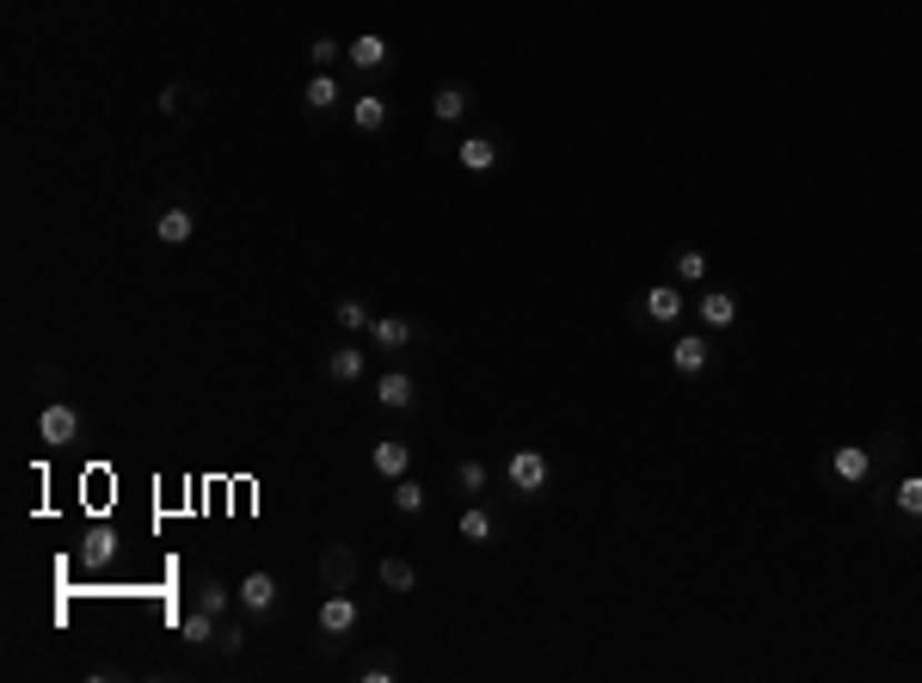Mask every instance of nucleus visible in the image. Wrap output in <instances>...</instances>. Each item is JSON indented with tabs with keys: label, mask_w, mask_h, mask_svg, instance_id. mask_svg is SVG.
I'll return each mask as SVG.
<instances>
[{
	"label": "nucleus",
	"mask_w": 922,
	"mask_h": 683,
	"mask_svg": "<svg viewBox=\"0 0 922 683\" xmlns=\"http://www.w3.org/2000/svg\"><path fill=\"white\" fill-rule=\"evenodd\" d=\"M504 481H511L517 499H541L548 493V481H553V462L535 450V443H523V450L504 455Z\"/></svg>",
	"instance_id": "nucleus-1"
},
{
	"label": "nucleus",
	"mask_w": 922,
	"mask_h": 683,
	"mask_svg": "<svg viewBox=\"0 0 922 683\" xmlns=\"http://www.w3.org/2000/svg\"><path fill=\"white\" fill-rule=\"evenodd\" d=\"M357 622H363V603L351 597V591H327V603L314 610V629H320V641H351L357 634Z\"/></svg>",
	"instance_id": "nucleus-2"
},
{
	"label": "nucleus",
	"mask_w": 922,
	"mask_h": 683,
	"mask_svg": "<svg viewBox=\"0 0 922 683\" xmlns=\"http://www.w3.org/2000/svg\"><path fill=\"white\" fill-rule=\"evenodd\" d=\"M873 469H880V462H873L868 443H836V450H830V462H824V474L836 486H868Z\"/></svg>",
	"instance_id": "nucleus-3"
},
{
	"label": "nucleus",
	"mask_w": 922,
	"mask_h": 683,
	"mask_svg": "<svg viewBox=\"0 0 922 683\" xmlns=\"http://www.w3.org/2000/svg\"><path fill=\"white\" fill-rule=\"evenodd\" d=\"M74 438H80V413L68 401H50L38 413V443H43V450H68Z\"/></svg>",
	"instance_id": "nucleus-4"
},
{
	"label": "nucleus",
	"mask_w": 922,
	"mask_h": 683,
	"mask_svg": "<svg viewBox=\"0 0 922 683\" xmlns=\"http://www.w3.org/2000/svg\"><path fill=\"white\" fill-rule=\"evenodd\" d=\"M683 309H689L683 283H652V290L640 295V314H645L652 327H677V321H683Z\"/></svg>",
	"instance_id": "nucleus-5"
},
{
	"label": "nucleus",
	"mask_w": 922,
	"mask_h": 683,
	"mask_svg": "<svg viewBox=\"0 0 922 683\" xmlns=\"http://www.w3.org/2000/svg\"><path fill=\"white\" fill-rule=\"evenodd\" d=\"M234 597H240V610H247L252 622L277 616V579L264 573V566H252V573L240 579V585H234Z\"/></svg>",
	"instance_id": "nucleus-6"
},
{
	"label": "nucleus",
	"mask_w": 922,
	"mask_h": 683,
	"mask_svg": "<svg viewBox=\"0 0 922 683\" xmlns=\"http://www.w3.org/2000/svg\"><path fill=\"white\" fill-rule=\"evenodd\" d=\"M154 241L160 247H191L198 241V210H191V203H167V210L154 215Z\"/></svg>",
	"instance_id": "nucleus-7"
},
{
	"label": "nucleus",
	"mask_w": 922,
	"mask_h": 683,
	"mask_svg": "<svg viewBox=\"0 0 922 683\" xmlns=\"http://www.w3.org/2000/svg\"><path fill=\"white\" fill-rule=\"evenodd\" d=\"M320 375L339 382V389H351V382H363L369 375V351L363 345H332L327 358H320Z\"/></svg>",
	"instance_id": "nucleus-8"
},
{
	"label": "nucleus",
	"mask_w": 922,
	"mask_h": 683,
	"mask_svg": "<svg viewBox=\"0 0 922 683\" xmlns=\"http://www.w3.org/2000/svg\"><path fill=\"white\" fill-rule=\"evenodd\" d=\"M375 406H382V413H412V406H419V382H412L407 370H382L375 375Z\"/></svg>",
	"instance_id": "nucleus-9"
},
{
	"label": "nucleus",
	"mask_w": 922,
	"mask_h": 683,
	"mask_svg": "<svg viewBox=\"0 0 922 683\" xmlns=\"http://www.w3.org/2000/svg\"><path fill=\"white\" fill-rule=\"evenodd\" d=\"M344 62H351L357 74H382V68L394 62V50H388V38H382V31H363V38H351V43H344Z\"/></svg>",
	"instance_id": "nucleus-10"
},
{
	"label": "nucleus",
	"mask_w": 922,
	"mask_h": 683,
	"mask_svg": "<svg viewBox=\"0 0 922 683\" xmlns=\"http://www.w3.org/2000/svg\"><path fill=\"white\" fill-rule=\"evenodd\" d=\"M363 339H369V345H382V351H412V345H419V327H412L407 314H375Z\"/></svg>",
	"instance_id": "nucleus-11"
},
{
	"label": "nucleus",
	"mask_w": 922,
	"mask_h": 683,
	"mask_svg": "<svg viewBox=\"0 0 922 683\" xmlns=\"http://www.w3.org/2000/svg\"><path fill=\"white\" fill-rule=\"evenodd\" d=\"M695 314H701V327H708V333H732V327H738V295L732 290H701L695 295Z\"/></svg>",
	"instance_id": "nucleus-12"
},
{
	"label": "nucleus",
	"mask_w": 922,
	"mask_h": 683,
	"mask_svg": "<svg viewBox=\"0 0 922 683\" xmlns=\"http://www.w3.org/2000/svg\"><path fill=\"white\" fill-rule=\"evenodd\" d=\"M713 363V339L708 333H677V345H671V370L677 375H701Z\"/></svg>",
	"instance_id": "nucleus-13"
},
{
	"label": "nucleus",
	"mask_w": 922,
	"mask_h": 683,
	"mask_svg": "<svg viewBox=\"0 0 922 683\" xmlns=\"http://www.w3.org/2000/svg\"><path fill=\"white\" fill-rule=\"evenodd\" d=\"M320 585H327V591H351L357 585V554L344 549V542L320 549Z\"/></svg>",
	"instance_id": "nucleus-14"
},
{
	"label": "nucleus",
	"mask_w": 922,
	"mask_h": 683,
	"mask_svg": "<svg viewBox=\"0 0 922 683\" xmlns=\"http://www.w3.org/2000/svg\"><path fill=\"white\" fill-rule=\"evenodd\" d=\"M369 469L382 474V481H400V474H412V443H407V438H382L375 450H369Z\"/></svg>",
	"instance_id": "nucleus-15"
},
{
	"label": "nucleus",
	"mask_w": 922,
	"mask_h": 683,
	"mask_svg": "<svg viewBox=\"0 0 922 683\" xmlns=\"http://www.w3.org/2000/svg\"><path fill=\"white\" fill-rule=\"evenodd\" d=\"M455 530H461V542H474V549H492V542H499V518H492V511L480 505V499L455 518Z\"/></svg>",
	"instance_id": "nucleus-16"
},
{
	"label": "nucleus",
	"mask_w": 922,
	"mask_h": 683,
	"mask_svg": "<svg viewBox=\"0 0 922 683\" xmlns=\"http://www.w3.org/2000/svg\"><path fill=\"white\" fill-rule=\"evenodd\" d=\"M499 135H461V148H455V161L468 167V173H492L499 167Z\"/></svg>",
	"instance_id": "nucleus-17"
},
{
	"label": "nucleus",
	"mask_w": 922,
	"mask_h": 683,
	"mask_svg": "<svg viewBox=\"0 0 922 683\" xmlns=\"http://www.w3.org/2000/svg\"><path fill=\"white\" fill-rule=\"evenodd\" d=\"M388 118H394V106H388L382 93H357V99H351V123H357L363 135H382Z\"/></svg>",
	"instance_id": "nucleus-18"
},
{
	"label": "nucleus",
	"mask_w": 922,
	"mask_h": 683,
	"mask_svg": "<svg viewBox=\"0 0 922 683\" xmlns=\"http://www.w3.org/2000/svg\"><path fill=\"white\" fill-rule=\"evenodd\" d=\"M375 579H382V591H394V597L419 591V566L400 561V554H382V561H375Z\"/></svg>",
	"instance_id": "nucleus-19"
},
{
	"label": "nucleus",
	"mask_w": 922,
	"mask_h": 683,
	"mask_svg": "<svg viewBox=\"0 0 922 683\" xmlns=\"http://www.w3.org/2000/svg\"><path fill=\"white\" fill-rule=\"evenodd\" d=\"M431 118L437 123H461V118H468V87H461V81L437 87V93H431Z\"/></svg>",
	"instance_id": "nucleus-20"
},
{
	"label": "nucleus",
	"mask_w": 922,
	"mask_h": 683,
	"mask_svg": "<svg viewBox=\"0 0 922 683\" xmlns=\"http://www.w3.org/2000/svg\"><path fill=\"white\" fill-rule=\"evenodd\" d=\"M369 321H375V314H369V302L363 295H339V302H332V327H339V333H369Z\"/></svg>",
	"instance_id": "nucleus-21"
},
{
	"label": "nucleus",
	"mask_w": 922,
	"mask_h": 683,
	"mask_svg": "<svg viewBox=\"0 0 922 683\" xmlns=\"http://www.w3.org/2000/svg\"><path fill=\"white\" fill-rule=\"evenodd\" d=\"M216 622H222V616H210V610L198 603V610H191V616L179 622V641H184V646H216V634H222Z\"/></svg>",
	"instance_id": "nucleus-22"
},
{
	"label": "nucleus",
	"mask_w": 922,
	"mask_h": 683,
	"mask_svg": "<svg viewBox=\"0 0 922 683\" xmlns=\"http://www.w3.org/2000/svg\"><path fill=\"white\" fill-rule=\"evenodd\" d=\"M885 499H892V511H898V518L922 523V474H904V481H898Z\"/></svg>",
	"instance_id": "nucleus-23"
},
{
	"label": "nucleus",
	"mask_w": 922,
	"mask_h": 683,
	"mask_svg": "<svg viewBox=\"0 0 922 683\" xmlns=\"http://www.w3.org/2000/svg\"><path fill=\"white\" fill-rule=\"evenodd\" d=\"M424 505H431V486L412 481V474H400V481H394V511H400V518H419Z\"/></svg>",
	"instance_id": "nucleus-24"
},
{
	"label": "nucleus",
	"mask_w": 922,
	"mask_h": 683,
	"mask_svg": "<svg viewBox=\"0 0 922 683\" xmlns=\"http://www.w3.org/2000/svg\"><path fill=\"white\" fill-rule=\"evenodd\" d=\"M671 271H677V283H708V253L701 247H677Z\"/></svg>",
	"instance_id": "nucleus-25"
},
{
	"label": "nucleus",
	"mask_w": 922,
	"mask_h": 683,
	"mask_svg": "<svg viewBox=\"0 0 922 683\" xmlns=\"http://www.w3.org/2000/svg\"><path fill=\"white\" fill-rule=\"evenodd\" d=\"M302 106H308V111H332V106H344L339 81H332V74H314V81L302 87Z\"/></svg>",
	"instance_id": "nucleus-26"
},
{
	"label": "nucleus",
	"mask_w": 922,
	"mask_h": 683,
	"mask_svg": "<svg viewBox=\"0 0 922 683\" xmlns=\"http://www.w3.org/2000/svg\"><path fill=\"white\" fill-rule=\"evenodd\" d=\"M455 486H461L468 499H480V493L492 486V469L480 462V455H468V462H455Z\"/></svg>",
	"instance_id": "nucleus-27"
},
{
	"label": "nucleus",
	"mask_w": 922,
	"mask_h": 683,
	"mask_svg": "<svg viewBox=\"0 0 922 683\" xmlns=\"http://www.w3.org/2000/svg\"><path fill=\"white\" fill-rule=\"evenodd\" d=\"M198 603L210 610V616H228V603H240V597L222 585V579H203V585H198Z\"/></svg>",
	"instance_id": "nucleus-28"
},
{
	"label": "nucleus",
	"mask_w": 922,
	"mask_h": 683,
	"mask_svg": "<svg viewBox=\"0 0 922 683\" xmlns=\"http://www.w3.org/2000/svg\"><path fill=\"white\" fill-rule=\"evenodd\" d=\"M344 56V43H332V38H314L308 43V62H314V74H332V62Z\"/></svg>",
	"instance_id": "nucleus-29"
},
{
	"label": "nucleus",
	"mask_w": 922,
	"mask_h": 683,
	"mask_svg": "<svg viewBox=\"0 0 922 683\" xmlns=\"http://www.w3.org/2000/svg\"><path fill=\"white\" fill-rule=\"evenodd\" d=\"M184 111H191V93H184L179 81L160 87V118H184Z\"/></svg>",
	"instance_id": "nucleus-30"
},
{
	"label": "nucleus",
	"mask_w": 922,
	"mask_h": 683,
	"mask_svg": "<svg viewBox=\"0 0 922 683\" xmlns=\"http://www.w3.org/2000/svg\"><path fill=\"white\" fill-rule=\"evenodd\" d=\"M111 554H118V542H111L106 530H99V536H87V566H106Z\"/></svg>",
	"instance_id": "nucleus-31"
},
{
	"label": "nucleus",
	"mask_w": 922,
	"mask_h": 683,
	"mask_svg": "<svg viewBox=\"0 0 922 683\" xmlns=\"http://www.w3.org/2000/svg\"><path fill=\"white\" fill-rule=\"evenodd\" d=\"M357 677H363V683H394V677H400V671H394V665H388V659H369V665H363V671H357Z\"/></svg>",
	"instance_id": "nucleus-32"
},
{
	"label": "nucleus",
	"mask_w": 922,
	"mask_h": 683,
	"mask_svg": "<svg viewBox=\"0 0 922 683\" xmlns=\"http://www.w3.org/2000/svg\"><path fill=\"white\" fill-rule=\"evenodd\" d=\"M31 389H62V370L56 363H31Z\"/></svg>",
	"instance_id": "nucleus-33"
},
{
	"label": "nucleus",
	"mask_w": 922,
	"mask_h": 683,
	"mask_svg": "<svg viewBox=\"0 0 922 683\" xmlns=\"http://www.w3.org/2000/svg\"><path fill=\"white\" fill-rule=\"evenodd\" d=\"M216 646H222L228 659H240V653H247V629H222V634H216Z\"/></svg>",
	"instance_id": "nucleus-34"
}]
</instances>
